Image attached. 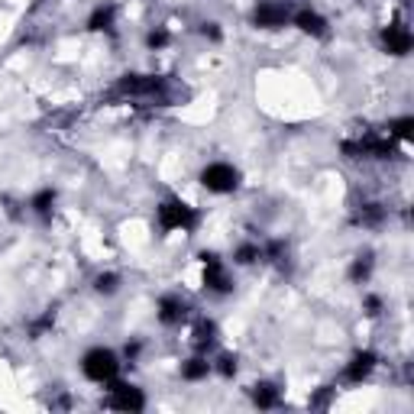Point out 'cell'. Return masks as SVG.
Wrapping results in <instances>:
<instances>
[{"instance_id":"obj_1","label":"cell","mask_w":414,"mask_h":414,"mask_svg":"<svg viewBox=\"0 0 414 414\" xmlns=\"http://www.w3.org/2000/svg\"><path fill=\"white\" fill-rule=\"evenodd\" d=\"M111 97H130V101H152V104H168L172 101V88L165 78L156 75H127L120 78V84L111 91Z\"/></svg>"},{"instance_id":"obj_2","label":"cell","mask_w":414,"mask_h":414,"mask_svg":"<svg viewBox=\"0 0 414 414\" xmlns=\"http://www.w3.org/2000/svg\"><path fill=\"white\" fill-rule=\"evenodd\" d=\"M159 223L162 230H192L198 223V214L188 204H182V201H165L159 207Z\"/></svg>"},{"instance_id":"obj_3","label":"cell","mask_w":414,"mask_h":414,"mask_svg":"<svg viewBox=\"0 0 414 414\" xmlns=\"http://www.w3.org/2000/svg\"><path fill=\"white\" fill-rule=\"evenodd\" d=\"M117 369H120V363L111 350H91L84 356V375L94 379V382H113Z\"/></svg>"},{"instance_id":"obj_4","label":"cell","mask_w":414,"mask_h":414,"mask_svg":"<svg viewBox=\"0 0 414 414\" xmlns=\"http://www.w3.org/2000/svg\"><path fill=\"white\" fill-rule=\"evenodd\" d=\"M201 182H204L207 192H217V194H227L237 188L239 175L233 165H223V162H214V165H207L204 172H201Z\"/></svg>"},{"instance_id":"obj_5","label":"cell","mask_w":414,"mask_h":414,"mask_svg":"<svg viewBox=\"0 0 414 414\" xmlns=\"http://www.w3.org/2000/svg\"><path fill=\"white\" fill-rule=\"evenodd\" d=\"M107 408H120V411H143L146 399L143 391L133 389V385H123V382H113L111 385V395H107V401H104Z\"/></svg>"},{"instance_id":"obj_6","label":"cell","mask_w":414,"mask_h":414,"mask_svg":"<svg viewBox=\"0 0 414 414\" xmlns=\"http://www.w3.org/2000/svg\"><path fill=\"white\" fill-rule=\"evenodd\" d=\"M256 26H263V30H279V26L288 23V7L285 4H275V0H263L253 13Z\"/></svg>"},{"instance_id":"obj_7","label":"cell","mask_w":414,"mask_h":414,"mask_svg":"<svg viewBox=\"0 0 414 414\" xmlns=\"http://www.w3.org/2000/svg\"><path fill=\"white\" fill-rule=\"evenodd\" d=\"M343 152H346V156H375V159H389L391 143L389 139L366 136V139H359V143H343Z\"/></svg>"},{"instance_id":"obj_8","label":"cell","mask_w":414,"mask_h":414,"mask_svg":"<svg viewBox=\"0 0 414 414\" xmlns=\"http://www.w3.org/2000/svg\"><path fill=\"white\" fill-rule=\"evenodd\" d=\"M204 259V285L207 288H214V291H230V279H227V272H223V265H220V259H217L214 253H204L201 256Z\"/></svg>"},{"instance_id":"obj_9","label":"cell","mask_w":414,"mask_h":414,"mask_svg":"<svg viewBox=\"0 0 414 414\" xmlns=\"http://www.w3.org/2000/svg\"><path fill=\"white\" fill-rule=\"evenodd\" d=\"M382 42L391 56H405V52H411V32H408V26H401V23L385 26Z\"/></svg>"},{"instance_id":"obj_10","label":"cell","mask_w":414,"mask_h":414,"mask_svg":"<svg viewBox=\"0 0 414 414\" xmlns=\"http://www.w3.org/2000/svg\"><path fill=\"white\" fill-rule=\"evenodd\" d=\"M372 369H375V353H369V350L366 353H356V356H353V363L346 366V379H350V382H363Z\"/></svg>"},{"instance_id":"obj_11","label":"cell","mask_w":414,"mask_h":414,"mask_svg":"<svg viewBox=\"0 0 414 414\" xmlns=\"http://www.w3.org/2000/svg\"><path fill=\"white\" fill-rule=\"evenodd\" d=\"M184 314H188V308H184V301H178V298H162L159 301V320L162 324H182Z\"/></svg>"},{"instance_id":"obj_12","label":"cell","mask_w":414,"mask_h":414,"mask_svg":"<svg viewBox=\"0 0 414 414\" xmlns=\"http://www.w3.org/2000/svg\"><path fill=\"white\" fill-rule=\"evenodd\" d=\"M295 23L301 26L304 32H310V36H327V23H324V16H318L314 10H301V13L295 16Z\"/></svg>"},{"instance_id":"obj_13","label":"cell","mask_w":414,"mask_h":414,"mask_svg":"<svg viewBox=\"0 0 414 414\" xmlns=\"http://www.w3.org/2000/svg\"><path fill=\"white\" fill-rule=\"evenodd\" d=\"M253 401L259 408H275V405H279V389H275V385H269V382L253 385Z\"/></svg>"},{"instance_id":"obj_14","label":"cell","mask_w":414,"mask_h":414,"mask_svg":"<svg viewBox=\"0 0 414 414\" xmlns=\"http://www.w3.org/2000/svg\"><path fill=\"white\" fill-rule=\"evenodd\" d=\"M217 327L211 324V320H198V327H194V346L198 350H207V346H214V340H217Z\"/></svg>"},{"instance_id":"obj_15","label":"cell","mask_w":414,"mask_h":414,"mask_svg":"<svg viewBox=\"0 0 414 414\" xmlns=\"http://www.w3.org/2000/svg\"><path fill=\"white\" fill-rule=\"evenodd\" d=\"M113 13H117V7L113 4H107V7H101V10H94V16H91V30H111V23H113Z\"/></svg>"},{"instance_id":"obj_16","label":"cell","mask_w":414,"mask_h":414,"mask_svg":"<svg viewBox=\"0 0 414 414\" xmlns=\"http://www.w3.org/2000/svg\"><path fill=\"white\" fill-rule=\"evenodd\" d=\"M382 217H385V211L379 204H366L356 214V223H363V227H375V223H382Z\"/></svg>"},{"instance_id":"obj_17","label":"cell","mask_w":414,"mask_h":414,"mask_svg":"<svg viewBox=\"0 0 414 414\" xmlns=\"http://www.w3.org/2000/svg\"><path fill=\"white\" fill-rule=\"evenodd\" d=\"M207 372H211V363H204V359H188V363L182 366V375L184 379H192V382L194 379H204Z\"/></svg>"},{"instance_id":"obj_18","label":"cell","mask_w":414,"mask_h":414,"mask_svg":"<svg viewBox=\"0 0 414 414\" xmlns=\"http://www.w3.org/2000/svg\"><path fill=\"white\" fill-rule=\"evenodd\" d=\"M52 204H56V192H52V188H46V192H39L32 198V211H36V214H49Z\"/></svg>"},{"instance_id":"obj_19","label":"cell","mask_w":414,"mask_h":414,"mask_svg":"<svg viewBox=\"0 0 414 414\" xmlns=\"http://www.w3.org/2000/svg\"><path fill=\"white\" fill-rule=\"evenodd\" d=\"M369 269H372V256H359V259H356V265H353V272H350V275H353V282H363V279H366V275H369Z\"/></svg>"},{"instance_id":"obj_20","label":"cell","mask_w":414,"mask_h":414,"mask_svg":"<svg viewBox=\"0 0 414 414\" xmlns=\"http://www.w3.org/2000/svg\"><path fill=\"white\" fill-rule=\"evenodd\" d=\"M391 133L399 136V139H411V136H414V120L411 117L395 120V123H391Z\"/></svg>"},{"instance_id":"obj_21","label":"cell","mask_w":414,"mask_h":414,"mask_svg":"<svg viewBox=\"0 0 414 414\" xmlns=\"http://www.w3.org/2000/svg\"><path fill=\"white\" fill-rule=\"evenodd\" d=\"M259 246H239L237 249V263H243V265H249V263H256V259H259Z\"/></svg>"},{"instance_id":"obj_22","label":"cell","mask_w":414,"mask_h":414,"mask_svg":"<svg viewBox=\"0 0 414 414\" xmlns=\"http://www.w3.org/2000/svg\"><path fill=\"white\" fill-rule=\"evenodd\" d=\"M146 42H149V49H162V46H168V32L165 30H152Z\"/></svg>"},{"instance_id":"obj_23","label":"cell","mask_w":414,"mask_h":414,"mask_svg":"<svg viewBox=\"0 0 414 414\" xmlns=\"http://www.w3.org/2000/svg\"><path fill=\"white\" fill-rule=\"evenodd\" d=\"M113 288H117V275H101V279H97V291L111 295Z\"/></svg>"},{"instance_id":"obj_24","label":"cell","mask_w":414,"mask_h":414,"mask_svg":"<svg viewBox=\"0 0 414 414\" xmlns=\"http://www.w3.org/2000/svg\"><path fill=\"white\" fill-rule=\"evenodd\" d=\"M220 372L223 375H233V372H237V359H233V356H223L220 359Z\"/></svg>"},{"instance_id":"obj_25","label":"cell","mask_w":414,"mask_h":414,"mask_svg":"<svg viewBox=\"0 0 414 414\" xmlns=\"http://www.w3.org/2000/svg\"><path fill=\"white\" fill-rule=\"evenodd\" d=\"M327 399H330V389H324V391L318 395V399H310V405H314V408H324V405H327Z\"/></svg>"},{"instance_id":"obj_26","label":"cell","mask_w":414,"mask_h":414,"mask_svg":"<svg viewBox=\"0 0 414 414\" xmlns=\"http://www.w3.org/2000/svg\"><path fill=\"white\" fill-rule=\"evenodd\" d=\"M204 36H211V39H220V30H217V23H204Z\"/></svg>"},{"instance_id":"obj_27","label":"cell","mask_w":414,"mask_h":414,"mask_svg":"<svg viewBox=\"0 0 414 414\" xmlns=\"http://www.w3.org/2000/svg\"><path fill=\"white\" fill-rule=\"evenodd\" d=\"M366 308H369V314H379V308H382V301H379V298H366Z\"/></svg>"},{"instance_id":"obj_28","label":"cell","mask_w":414,"mask_h":414,"mask_svg":"<svg viewBox=\"0 0 414 414\" xmlns=\"http://www.w3.org/2000/svg\"><path fill=\"white\" fill-rule=\"evenodd\" d=\"M136 353H139V343H130V346H127V359H136Z\"/></svg>"}]
</instances>
